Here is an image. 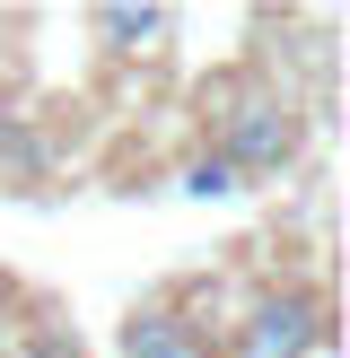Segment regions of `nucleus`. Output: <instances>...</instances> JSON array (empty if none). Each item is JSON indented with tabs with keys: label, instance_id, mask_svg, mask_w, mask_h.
<instances>
[{
	"label": "nucleus",
	"instance_id": "obj_1",
	"mask_svg": "<svg viewBox=\"0 0 350 358\" xmlns=\"http://www.w3.org/2000/svg\"><path fill=\"white\" fill-rule=\"evenodd\" d=\"M219 114V157L245 175H289L298 149H307V114H298L289 87H262V79H227L219 96H202Z\"/></svg>",
	"mask_w": 350,
	"mask_h": 358
},
{
	"label": "nucleus",
	"instance_id": "obj_2",
	"mask_svg": "<svg viewBox=\"0 0 350 358\" xmlns=\"http://www.w3.org/2000/svg\"><path fill=\"white\" fill-rule=\"evenodd\" d=\"M332 341V306L315 289H272L245 315V358H315Z\"/></svg>",
	"mask_w": 350,
	"mask_h": 358
},
{
	"label": "nucleus",
	"instance_id": "obj_3",
	"mask_svg": "<svg viewBox=\"0 0 350 358\" xmlns=\"http://www.w3.org/2000/svg\"><path fill=\"white\" fill-rule=\"evenodd\" d=\"M114 350H122V358H202V324H192L175 297H149V306L122 315Z\"/></svg>",
	"mask_w": 350,
	"mask_h": 358
},
{
	"label": "nucleus",
	"instance_id": "obj_4",
	"mask_svg": "<svg viewBox=\"0 0 350 358\" xmlns=\"http://www.w3.org/2000/svg\"><path fill=\"white\" fill-rule=\"evenodd\" d=\"M167 27H175L167 9H122V0H114V9H97L105 52H122V62H132V52H158V44H167Z\"/></svg>",
	"mask_w": 350,
	"mask_h": 358
},
{
	"label": "nucleus",
	"instance_id": "obj_5",
	"mask_svg": "<svg viewBox=\"0 0 350 358\" xmlns=\"http://www.w3.org/2000/svg\"><path fill=\"white\" fill-rule=\"evenodd\" d=\"M184 192H192V201H237V166H227V157L219 149H202V157H184Z\"/></svg>",
	"mask_w": 350,
	"mask_h": 358
},
{
	"label": "nucleus",
	"instance_id": "obj_6",
	"mask_svg": "<svg viewBox=\"0 0 350 358\" xmlns=\"http://www.w3.org/2000/svg\"><path fill=\"white\" fill-rule=\"evenodd\" d=\"M35 166H44V140H35L27 122H0V175H9V184H27Z\"/></svg>",
	"mask_w": 350,
	"mask_h": 358
},
{
	"label": "nucleus",
	"instance_id": "obj_7",
	"mask_svg": "<svg viewBox=\"0 0 350 358\" xmlns=\"http://www.w3.org/2000/svg\"><path fill=\"white\" fill-rule=\"evenodd\" d=\"M27 350H35V358H88V350H79V332H62V324H35V332H27Z\"/></svg>",
	"mask_w": 350,
	"mask_h": 358
}]
</instances>
